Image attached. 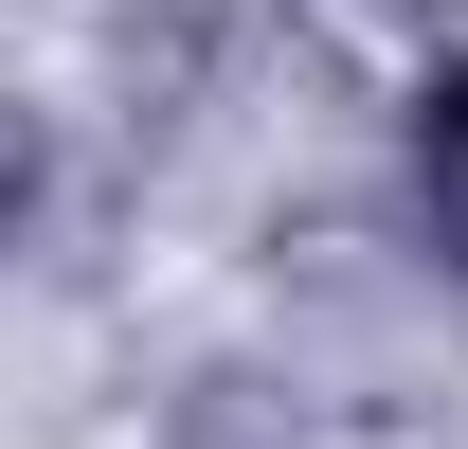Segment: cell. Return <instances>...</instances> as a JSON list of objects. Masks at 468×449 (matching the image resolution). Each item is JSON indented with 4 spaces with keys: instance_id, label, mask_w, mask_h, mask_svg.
I'll use <instances>...</instances> for the list:
<instances>
[{
    "instance_id": "obj_1",
    "label": "cell",
    "mask_w": 468,
    "mask_h": 449,
    "mask_svg": "<svg viewBox=\"0 0 468 449\" xmlns=\"http://www.w3.org/2000/svg\"><path fill=\"white\" fill-rule=\"evenodd\" d=\"M414 198H432V216H451V252H468V55L414 90Z\"/></svg>"
},
{
    "instance_id": "obj_2",
    "label": "cell",
    "mask_w": 468,
    "mask_h": 449,
    "mask_svg": "<svg viewBox=\"0 0 468 449\" xmlns=\"http://www.w3.org/2000/svg\"><path fill=\"white\" fill-rule=\"evenodd\" d=\"M180 449H306V432H289L271 378H198V395H180Z\"/></svg>"
}]
</instances>
